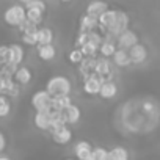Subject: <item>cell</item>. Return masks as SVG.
Listing matches in <instances>:
<instances>
[{"label":"cell","mask_w":160,"mask_h":160,"mask_svg":"<svg viewBox=\"0 0 160 160\" xmlns=\"http://www.w3.org/2000/svg\"><path fill=\"white\" fill-rule=\"evenodd\" d=\"M0 160H11V158L7 157V155H0Z\"/></svg>","instance_id":"f546056e"},{"label":"cell","mask_w":160,"mask_h":160,"mask_svg":"<svg viewBox=\"0 0 160 160\" xmlns=\"http://www.w3.org/2000/svg\"><path fill=\"white\" fill-rule=\"evenodd\" d=\"M91 160H108V149L104 146H96L93 149Z\"/></svg>","instance_id":"4316f807"},{"label":"cell","mask_w":160,"mask_h":160,"mask_svg":"<svg viewBox=\"0 0 160 160\" xmlns=\"http://www.w3.org/2000/svg\"><path fill=\"white\" fill-rule=\"evenodd\" d=\"M138 41V35L133 30H126L122 35H119V38L116 39V46L121 50H130L133 46H137Z\"/></svg>","instance_id":"8992f818"},{"label":"cell","mask_w":160,"mask_h":160,"mask_svg":"<svg viewBox=\"0 0 160 160\" xmlns=\"http://www.w3.org/2000/svg\"><path fill=\"white\" fill-rule=\"evenodd\" d=\"M108 160H129V151L124 146H113L108 149Z\"/></svg>","instance_id":"603a6c76"},{"label":"cell","mask_w":160,"mask_h":160,"mask_svg":"<svg viewBox=\"0 0 160 160\" xmlns=\"http://www.w3.org/2000/svg\"><path fill=\"white\" fill-rule=\"evenodd\" d=\"M7 148V138H5V135L0 132V154H2V151Z\"/></svg>","instance_id":"f1b7e54d"},{"label":"cell","mask_w":160,"mask_h":160,"mask_svg":"<svg viewBox=\"0 0 160 160\" xmlns=\"http://www.w3.org/2000/svg\"><path fill=\"white\" fill-rule=\"evenodd\" d=\"M53 30L50 27H39L38 30V46L53 44Z\"/></svg>","instance_id":"44dd1931"},{"label":"cell","mask_w":160,"mask_h":160,"mask_svg":"<svg viewBox=\"0 0 160 160\" xmlns=\"http://www.w3.org/2000/svg\"><path fill=\"white\" fill-rule=\"evenodd\" d=\"M64 113V118H66V124L68 126H74L80 121V118H82V110H80V107L77 104H72Z\"/></svg>","instance_id":"ac0fdd59"},{"label":"cell","mask_w":160,"mask_h":160,"mask_svg":"<svg viewBox=\"0 0 160 160\" xmlns=\"http://www.w3.org/2000/svg\"><path fill=\"white\" fill-rule=\"evenodd\" d=\"M44 13H46V11L38 10V8H28V10H27V21H28L30 24H33V25L38 27V25L42 22V19H44Z\"/></svg>","instance_id":"cb8c5ba5"},{"label":"cell","mask_w":160,"mask_h":160,"mask_svg":"<svg viewBox=\"0 0 160 160\" xmlns=\"http://www.w3.org/2000/svg\"><path fill=\"white\" fill-rule=\"evenodd\" d=\"M11 113V101L8 96L0 94V118H7Z\"/></svg>","instance_id":"484cf974"},{"label":"cell","mask_w":160,"mask_h":160,"mask_svg":"<svg viewBox=\"0 0 160 160\" xmlns=\"http://www.w3.org/2000/svg\"><path fill=\"white\" fill-rule=\"evenodd\" d=\"M32 77H33V74H32L30 68H27V66H19V68L16 69L14 75H13V80H14L18 85H28V83L32 82Z\"/></svg>","instance_id":"5bb4252c"},{"label":"cell","mask_w":160,"mask_h":160,"mask_svg":"<svg viewBox=\"0 0 160 160\" xmlns=\"http://www.w3.org/2000/svg\"><path fill=\"white\" fill-rule=\"evenodd\" d=\"M112 68H113V63H112L108 58L98 57L96 68H94V74L99 75V77H102V78H104V82H110V80H113Z\"/></svg>","instance_id":"5b68a950"},{"label":"cell","mask_w":160,"mask_h":160,"mask_svg":"<svg viewBox=\"0 0 160 160\" xmlns=\"http://www.w3.org/2000/svg\"><path fill=\"white\" fill-rule=\"evenodd\" d=\"M3 19L8 25L11 27H21L25 21H27V10L24 8L22 3H14L11 7H8L3 13Z\"/></svg>","instance_id":"7a4b0ae2"},{"label":"cell","mask_w":160,"mask_h":160,"mask_svg":"<svg viewBox=\"0 0 160 160\" xmlns=\"http://www.w3.org/2000/svg\"><path fill=\"white\" fill-rule=\"evenodd\" d=\"M108 8L110 7L107 3H104V2H91V3L87 5V11L85 13L90 14V16H93V18H96V19H99Z\"/></svg>","instance_id":"d6986e66"},{"label":"cell","mask_w":160,"mask_h":160,"mask_svg":"<svg viewBox=\"0 0 160 160\" xmlns=\"http://www.w3.org/2000/svg\"><path fill=\"white\" fill-rule=\"evenodd\" d=\"M129 57H130V61L132 64H141L148 60V49L144 44H137L133 46L130 50H129Z\"/></svg>","instance_id":"8fae6325"},{"label":"cell","mask_w":160,"mask_h":160,"mask_svg":"<svg viewBox=\"0 0 160 160\" xmlns=\"http://www.w3.org/2000/svg\"><path fill=\"white\" fill-rule=\"evenodd\" d=\"M36 53H38L39 60H42V61H52V60L57 57V47H55L53 44L38 46V47H36Z\"/></svg>","instance_id":"ffe728a7"},{"label":"cell","mask_w":160,"mask_h":160,"mask_svg":"<svg viewBox=\"0 0 160 160\" xmlns=\"http://www.w3.org/2000/svg\"><path fill=\"white\" fill-rule=\"evenodd\" d=\"M22 5H24L25 10H28V8H38V10L46 11V8H47V5H46L44 2H39V0H33V2H24Z\"/></svg>","instance_id":"83f0119b"},{"label":"cell","mask_w":160,"mask_h":160,"mask_svg":"<svg viewBox=\"0 0 160 160\" xmlns=\"http://www.w3.org/2000/svg\"><path fill=\"white\" fill-rule=\"evenodd\" d=\"M102 85H104V78L96 75V74H91V75L83 78L82 88H83V93L88 96H99Z\"/></svg>","instance_id":"277c9868"},{"label":"cell","mask_w":160,"mask_h":160,"mask_svg":"<svg viewBox=\"0 0 160 160\" xmlns=\"http://www.w3.org/2000/svg\"><path fill=\"white\" fill-rule=\"evenodd\" d=\"M64 160H77V158H74V157H68V158H64Z\"/></svg>","instance_id":"4dcf8cb0"},{"label":"cell","mask_w":160,"mask_h":160,"mask_svg":"<svg viewBox=\"0 0 160 160\" xmlns=\"http://www.w3.org/2000/svg\"><path fill=\"white\" fill-rule=\"evenodd\" d=\"M93 146L90 141L87 140H80L74 144V155L77 160H91V154H93Z\"/></svg>","instance_id":"52a82bcc"},{"label":"cell","mask_w":160,"mask_h":160,"mask_svg":"<svg viewBox=\"0 0 160 160\" xmlns=\"http://www.w3.org/2000/svg\"><path fill=\"white\" fill-rule=\"evenodd\" d=\"M68 60H69V63H71V64L80 66V64H82V61L85 60V55H83V52L80 50V49L74 47V49L68 53Z\"/></svg>","instance_id":"d4e9b609"},{"label":"cell","mask_w":160,"mask_h":160,"mask_svg":"<svg viewBox=\"0 0 160 160\" xmlns=\"http://www.w3.org/2000/svg\"><path fill=\"white\" fill-rule=\"evenodd\" d=\"M112 63H113V66H116V68H129V66L132 64L130 57H129V50H121V49H118L116 53L112 57Z\"/></svg>","instance_id":"e0dca14e"},{"label":"cell","mask_w":160,"mask_h":160,"mask_svg":"<svg viewBox=\"0 0 160 160\" xmlns=\"http://www.w3.org/2000/svg\"><path fill=\"white\" fill-rule=\"evenodd\" d=\"M50 135H52L53 143H57V144H60V146H64V144L71 143V141H72V137H74L72 129H71L69 126H66V127H63V129H60V130H57V132H53V133H50Z\"/></svg>","instance_id":"4fadbf2b"},{"label":"cell","mask_w":160,"mask_h":160,"mask_svg":"<svg viewBox=\"0 0 160 160\" xmlns=\"http://www.w3.org/2000/svg\"><path fill=\"white\" fill-rule=\"evenodd\" d=\"M52 102H53V98L46 91V90H38L33 93L32 99H30V104L32 107L35 108V112H42V113H50L53 110L52 107Z\"/></svg>","instance_id":"3957f363"},{"label":"cell","mask_w":160,"mask_h":160,"mask_svg":"<svg viewBox=\"0 0 160 160\" xmlns=\"http://www.w3.org/2000/svg\"><path fill=\"white\" fill-rule=\"evenodd\" d=\"M118 94V83L115 82V80H110V82H104L102 88H101V93L99 96L105 101H112L115 99Z\"/></svg>","instance_id":"2e32d148"},{"label":"cell","mask_w":160,"mask_h":160,"mask_svg":"<svg viewBox=\"0 0 160 160\" xmlns=\"http://www.w3.org/2000/svg\"><path fill=\"white\" fill-rule=\"evenodd\" d=\"M116 50H118L116 41H115V39H110V38H105L104 42H102L101 47H99V55H101L102 58H108V60H110V58L116 53Z\"/></svg>","instance_id":"9a60e30c"},{"label":"cell","mask_w":160,"mask_h":160,"mask_svg":"<svg viewBox=\"0 0 160 160\" xmlns=\"http://www.w3.org/2000/svg\"><path fill=\"white\" fill-rule=\"evenodd\" d=\"M24 47L21 44H10L8 46V64H13L19 68V64L24 60Z\"/></svg>","instance_id":"30bf717a"},{"label":"cell","mask_w":160,"mask_h":160,"mask_svg":"<svg viewBox=\"0 0 160 160\" xmlns=\"http://www.w3.org/2000/svg\"><path fill=\"white\" fill-rule=\"evenodd\" d=\"M116 16H118V10L108 8V10L99 18V30H102L104 35L116 24Z\"/></svg>","instance_id":"9c48e42d"},{"label":"cell","mask_w":160,"mask_h":160,"mask_svg":"<svg viewBox=\"0 0 160 160\" xmlns=\"http://www.w3.org/2000/svg\"><path fill=\"white\" fill-rule=\"evenodd\" d=\"M46 91L52 98L71 96V93H72V82L66 75H52L47 80V83H46Z\"/></svg>","instance_id":"6da1fadb"},{"label":"cell","mask_w":160,"mask_h":160,"mask_svg":"<svg viewBox=\"0 0 160 160\" xmlns=\"http://www.w3.org/2000/svg\"><path fill=\"white\" fill-rule=\"evenodd\" d=\"M50 113H42V112L35 113L33 124L36 126V129H39L42 132H50V127H52V116H50Z\"/></svg>","instance_id":"7c38bea8"},{"label":"cell","mask_w":160,"mask_h":160,"mask_svg":"<svg viewBox=\"0 0 160 160\" xmlns=\"http://www.w3.org/2000/svg\"><path fill=\"white\" fill-rule=\"evenodd\" d=\"M78 28L82 33H91V32H98L99 28V19L83 13L78 19Z\"/></svg>","instance_id":"ba28073f"},{"label":"cell","mask_w":160,"mask_h":160,"mask_svg":"<svg viewBox=\"0 0 160 160\" xmlns=\"http://www.w3.org/2000/svg\"><path fill=\"white\" fill-rule=\"evenodd\" d=\"M72 104H74V102H72V98H71V96H63V98H53L52 107H53L55 112L63 113V112H66Z\"/></svg>","instance_id":"7402d4cb"}]
</instances>
